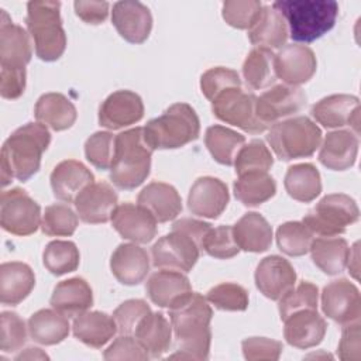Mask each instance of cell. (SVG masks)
<instances>
[{
  "label": "cell",
  "mask_w": 361,
  "mask_h": 361,
  "mask_svg": "<svg viewBox=\"0 0 361 361\" xmlns=\"http://www.w3.org/2000/svg\"><path fill=\"white\" fill-rule=\"evenodd\" d=\"M213 310L204 296L190 292L169 309V320L176 341V353L169 358L207 360L212 343Z\"/></svg>",
  "instance_id": "cell-1"
},
{
  "label": "cell",
  "mask_w": 361,
  "mask_h": 361,
  "mask_svg": "<svg viewBox=\"0 0 361 361\" xmlns=\"http://www.w3.org/2000/svg\"><path fill=\"white\" fill-rule=\"evenodd\" d=\"M51 142V134L41 123H27L18 127L4 141L0 155L1 186L6 188L13 178L25 182L41 166L42 154Z\"/></svg>",
  "instance_id": "cell-2"
},
{
  "label": "cell",
  "mask_w": 361,
  "mask_h": 361,
  "mask_svg": "<svg viewBox=\"0 0 361 361\" xmlns=\"http://www.w3.org/2000/svg\"><path fill=\"white\" fill-rule=\"evenodd\" d=\"M272 7L283 17L290 38L306 44L329 32L338 16L333 0H276Z\"/></svg>",
  "instance_id": "cell-3"
},
{
  "label": "cell",
  "mask_w": 361,
  "mask_h": 361,
  "mask_svg": "<svg viewBox=\"0 0 361 361\" xmlns=\"http://www.w3.org/2000/svg\"><path fill=\"white\" fill-rule=\"evenodd\" d=\"M152 149L147 144L142 127H134L116 135L110 180L120 189L131 190L149 175Z\"/></svg>",
  "instance_id": "cell-4"
},
{
  "label": "cell",
  "mask_w": 361,
  "mask_h": 361,
  "mask_svg": "<svg viewBox=\"0 0 361 361\" xmlns=\"http://www.w3.org/2000/svg\"><path fill=\"white\" fill-rule=\"evenodd\" d=\"M200 121L188 103H173L159 117L144 127V137L151 149H175L197 140Z\"/></svg>",
  "instance_id": "cell-5"
},
{
  "label": "cell",
  "mask_w": 361,
  "mask_h": 361,
  "mask_svg": "<svg viewBox=\"0 0 361 361\" xmlns=\"http://www.w3.org/2000/svg\"><path fill=\"white\" fill-rule=\"evenodd\" d=\"M25 24L34 42L35 55L41 61L52 62L63 55L66 34L62 27L59 1H28Z\"/></svg>",
  "instance_id": "cell-6"
},
{
  "label": "cell",
  "mask_w": 361,
  "mask_h": 361,
  "mask_svg": "<svg viewBox=\"0 0 361 361\" xmlns=\"http://www.w3.org/2000/svg\"><path fill=\"white\" fill-rule=\"evenodd\" d=\"M269 147L281 161L312 157L322 142V130L306 116L278 121L267 135Z\"/></svg>",
  "instance_id": "cell-7"
},
{
  "label": "cell",
  "mask_w": 361,
  "mask_h": 361,
  "mask_svg": "<svg viewBox=\"0 0 361 361\" xmlns=\"http://www.w3.org/2000/svg\"><path fill=\"white\" fill-rule=\"evenodd\" d=\"M360 210L353 197L344 193H330L303 217L302 223L320 237H336L343 234L347 226L355 223Z\"/></svg>",
  "instance_id": "cell-8"
},
{
  "label": "cell",
  "mask_w": 361,
  "mask_h": 361,
  "mask_svg": "<svg viewBox=\"0 0 361 361\" xmlns=\"http://www.w3.org/2000/svg\"><path fill=\"white\" fill-rule=\"evenodd\" d=\"M39 204L21 188L1 192L0 226L14 235H30L41 227Z\"/></svg>",
  "instance_id": "cell-9"
},
{
  "label": "cell",
  "mask_w": 361,
  "mask_h": 361,
  "mask_svg": "<svg viewBox=\"0 0 361 361\" xmlns=\"http://www.w3.org/2000/svg\"><path fill=\"white\" fill-rule=\"evenodd\" d=\"M255 99L252 93L244 92L241 87H228L212 100V111L216 118L227 124L251 134H259L267 127L257 118Z\"/></svg>",
  "instance_id": "cell-10"
},
{
  "label": "cell",
  "mask_w": 361,
  "mask_h": 361,
  "mask_svg": "<svg viewBox=\"0 0 361 361\" xmlns=\"http://www.w3.org/2000/svg\"><path fill=\"white\" fill-rule=\"evenodd\" d=\"M200 245L189 234L172 228L161 237L151 248L152 264L159 269H175L189 272L199 259Z\"/></svg>",
  "instance_id": "cell-11"
},
{
  "label": "cell",
  "mask_w": 361,
  "mask_h": 361,
  "mask_svg": "<svg viewBox=\"0 0 361 361\" xmlns=\"http://www.w3.org/2000/svg\"><path fill=\"white\" fill-rule=\"evenodd\" d=\"M306 93L290 85H275L255 99L257 118L267 127L299 113L306 106Z\"/></svg>",
  "instance_id": "cell-12"
},
{
  "label": "cell",
  "mask_w": 361,
  "mask_h": 361,
  "mask_svg": "<svg viewBox=\"0 0 361 361\" xmlns=\"http://www.w3.org/2000/svg\"><path fill=\"white\" fill-rule=\"evenodd\" d=\"M322 309L329 319L341 326L360 322L361 296L358 288L345 278L331 281L323 288Z\"/></svg>",
  "instance_id": "cell-13"
},
{
  "label": "cell",
  "mask_w": 361,
  "mask_h": 361,
  "mask_svg": "<svg viewBox=\"0 0 361 361\" xmlns=\"http://www.w3.org/2000/svg\"><path fill=\"white\" fill-rule=\"evenodd\" d=\"M313 118L326 128L353 127L354 133L360 131V100L353 94H330L312 106Z\"/></svg>",
  "instance_id": "cell-14"
},
{
  "label": "cell",
  "mask_w": 361,
  "mask_h": 361,
  "mask_svg": "<svg viewBox=\"0 0 361 361\" xmlns=\"http://www.w3.org/2000/svg\"><path fill=\"white\" fill-rule=\"evenodd\" d=\"M144 117L142 99L131 90H116L99 107V124L109 130H120L138 123Z\"/></svg>",
  "instance_id": "cell-15"
},
{
  "label": "cell",
  "mask_w": 361,
  "mask_h": 361,
  "mask_svg": "<svg viewBox=\"0 0 361 361\" xmlns=\"http://www.w3.org/2000/svg\"><path fill=\"white\" fill-rule=\"evenodd\" d=\"M230 200L227 185L214 176H202L195 180L188 195V207L192 214L217 219Z\"/></svg>",
  "instance_id": "cell-16"
},
{
  "label": "cell",
  "mask_w": 361,
  "mask_h": 361,
  "mask_svg": "<svg viewBox=\"0 0 361 361\" xmlns=\"http://www.w3.org/2000/svg\"><path fill=\"white\" fill-rule=\"evenodd\" d=\"M314 52L306 45L289 44L275 55V75L285 85L299 86L309 82L316 73Z\"/></svg>",
  "instance_id": "cell-17"
},
{
  "label": "cell",
  "mask_w": 361,
  "mask_h": 361,
  "mask_svg": "<svg viewBox=\"0 0 361 361\" xmlns=\"http://www.w3.org/2000/svg\"><path fill=\"white\" fill-rule=\"evenodd\" d=\"M157 220L152 214L130 202L117 204L111 214L113 228L126 240L138 244H147L157 235Z\"/></svg>",
  "instance_id": "cell-18"
},
{
  "label": "cell",
  "mask_w": 361,
  "mask_h": 361,
  "mask_svg": "<svg viewBox=\"0 0 361 361\" xmlns=\"http://www.w3.org/2000/svg\"><path fill=\"white\" fill-rule=\"evenodd\" d=\"M254 278L257 288L265 298L279 300L295 286L296 271L283 257L268 255L257 265Z\"/></svg>",
  "instance_id": "cell-19"
},
{
  "label": "cell",
  "mask_w": 361,
  "mask_h": 361,
  "mask_svg": "<svg viewBox=\"0 0 361 361\" xmlns=\"http://www.w3.org/2000/svg\"><path fill=\"white\" fill-rule=\"evenodd\" d=\"M32 48L30 34L11 21L1 10L0 18V65L1 69H25L31 61Z\"/></svg>",
  "instance_id": "cell-20"
},
{
  "label": "cell",
  "mask_w": 361,
  "mask_h": 361,
  "mask_svg": "<svg viewBox=\"0 0 361 361\" xmlns=\"http://www.w3.org/2000/svg\"><path fill=\"white\" fill-rule=\"evenodd\" d=\"M117 193L106 182H93L75 199V209L79 219L89 224H100L111 220L117 207Z\"/></svg>",
  "instance_id": "cell-21"
},
{
  "label": "cell",
  "mask_w": 361,
  "mask_h": 361,
  "mask_svg": "<svg viewBox=\"0 0 361 361\" xmlns=\"http://www.w3.org/2000/svg\"><path fill=\"white\" fill-rule=\"evenodd\" d=\"M111 23L120 37L131 44H142L151 32L152 16L140 1H117L113 6Z\"/></svg>",
  "instance_id": "cell-22"
},
{
  "label": "cell",
  "mask_w": 361,
  "mask_h": 361,
  "mask_svg": "<svg viewBox=\"0 0 361 361\" xmlns=\"http://www.w3.org/2000/svg\"><path fill=\"white\" fill-rule=\"evenodd\" d=\"M283 323V337L286 343L303 350L320 344L327 330L326 320L313 309L295 312L289 314Z\"/></svg>",
  "instance_id": "cell-23"
},
{
  "label": "cell",
  "mask_w": 361,
  "mask_h": 361,
  "mask_svg": "<svg viewBox=\"0 0 361 361\" xmlns=\"http://www.w3.org/2000/svg\"><path fill=\"white\" fill-rule=\"evenodd\" d=\"M110 269L120 283L128 286L138 285L149 272L148 254L135 243L120 244L111 254Z\"/></svg>",
  "instance_id": "cell-24"
},
{
  "label": "cell",
  "mask_w": 361,
  "mask_h": 361,
  "mask_svg": "<svg viewBox=\"0 0 361 361\" xmlns=\"http://www.w3.org/2000/svg\"><path fill=\"white\" fill-rule=\"evenodd\" d=\"M54 196L62 202H75L78 195L94 182L90 169L76 159L61 161L49 176Z\"/></svg>",
  "instance_id": "cell-25"
},
{
  "label": "cell",
  "mask_w": 361,
  "mask_h": 361,
  "mask_svg": "<svg viewBox=\"0 0 361 361\" xmlns=\"http://www.w3.org/2000/svg\"><path fill=\"white\" fill-rule=\"evenodd\" d=\"M145 290L154 305L171 309L192 292V286L183 272L161 269L149 276Z\"/></svg>",
  "instance_id": "cell-26"
},
{
  "label": "cell",
  "mask_w": 361,
  "mask_h": 361,
  "mask_svg": "<svg viewBox=\"0 0 361 361\" xmlns=\"http://www.w3.org/2000/svg\"><path fill=\"white\" fill-rule=\"evenodd\" d=\"M357 154V134L350 130H336L324 137L319 151V161L331 171H345L355 164Z\"/></svg>",
  "instance_id": "cell-27"
},
{
  "label": "cell",
  "mask_w": 361,
  "mask_h": 361,
  "mask_svg": "<svg viewBox=\"0 0 361 361\" xmlns=\"http://www.w3.org/2000/svg\"><path fill=\"white\" fill-rule=\"evenodd\" d=\"M137 203L148 210L158 223L173 220L182 212V199L178 190L165 182L148 183L137 197Z\"/></svg>",
  "instance_id": "cell-28"
},
{
  "label": "cell",
  "mask_w": 361,
  "mask_h": 361,
  "mask_svg": "<svg viewBox=\"0 0 361 361\" xmlns=\"http://www.w3.org/2000/svg\"><path fill=\"white\" fill-rule=\"evenodd\" d=\"M49 303L63 316L76 317L90 309L93 305V292L83 278H69L56 283Z\"/></svg>",
  "instance_id": "cell-29"
},
{
  "label": "cell",
  "mask_w": 361,
  "mask_h": 361,
  "mask_svg": "<svg viewBox=\"0 0 361 361\" xmlns=\"http://www.w3.org/2000/svg\"><path fill=\"white\" fill-rule=\"evenodd\" d=\"M35 275L30 265L20 261L3 262L0 267V302L17 306L34 289Z\"/></svg>",
  "instance_id": "cell-30"
},
{
  "label": "cell",
  "mask_w": 361,
  "mask_h": 361,
  "mask_svg": "<svg viewBox=\"0 0 361 361\" xmlns=\"http://www.w3.org/2000/svg\"><path fill=\"white\" fill-rule=\"evenodd\" d=\"M34 114L38 123L54 131H63L71 128L78 117L75 104L62 93L49 92L35 103Z\"/></svg>",
  "instance_id": "cell-31"
},
{
  "label": "cell",
  "mask_w": 361,
  "mask_h": 361,
  "mask_svg": "<svg viewBox=\"0 0 361 361\" xmlns=\"http://www.w3.org/2000/svg\"><path fill=\"white\" fill-rule=\"evenodd\" d=\"M288 34V25L283 17L272 6H262L248 28L250 42L268 49L285 45Z\"/></svg>",
  "instance_id": "cell-32"
},
{
  "label": "cell",
  "mask_w": 361,
  "mask_h": 361,
  "mask_svg": "<svg viewBox=\"0 0 361 361\" xmlns=\"http://www.w3.org/2000/svg\"><path fill=\"white\" fill-rule=\"evenodd\" d=\"M73 336L92 348H102L117 333V324L111 316L103 312H85L75 317Z\"/></svg>",
  "instance_id": "cell-33"
},
{
  "label": "cell",
  "mask_w": 361,
  "mask_h": 361,
  "mask_svg": "<svg viewBox=\"0 0 361 361\" xmlns=\"http://www.w3.org/2000/svg\"><path fill=\"white\" fill-rule=\"evenodd\" d=\"M233 234L238 248L247 252H264L272 243V227L257 212L245 213L233 226Z\"/></svg>",
  "instance_id": "cell-34"
},
{
  "label": "cell",
  "mask_w": 361,
  "mask_h": 361,
  "mask_svg": "<svg viewBox=\"0 0 361 361\" xmlns=\"http://www.w3.org/2000/svg\"><path fill=\"white\" fill-rule=\"evenodd\" d=\"M134 337L152 358L162 357L172 341V324L159 312H149L135 327Z\"/></svg>",
  "instance_id": "cell-35"
},
{
  "label": "cell",
  "mask_w": 361,
  "mask_h": 361,
  "mask_svg": "<svg viewBox=\"0 0 361 361\" xmlns=\"http://www.w3.org/2000/svg\"><path fill=\"white\" fill-rule=\"evenodd\" d=\"M30 337L42 345H54L63 341L71 330L68 317L52 309H41L28 319Z\"/></svg>",
  "instance_id": "cell-36"
},
{
  "label": "cell",
  "mask_w": 361,
  "mask_h": 361,
  "mask_svg": "<svg viewBox=\"0 0 361 361\" xmlns=\"http://www.w3.org/2000/svg\"><path fill=\"white\" fill-rule=\"evenodd\" d=\"M309 252L320 271L326 275H338L347 267L350 247L341 237H319L312 241Z\"/></svg>",
  "instance_id": "cell-37"
},
{
  "label": "cell",
  "mask_w": 361,
  "mask_h": 361,
  "mask_svg": "<svg viewBox=\"0 0 361 361\" xmlns=\"http://www.w3.org/2000/svg\"><path fill=\"white\" fill-rule=\"evenodd\" d=\"M233 188L235 199L248 207L259 206L276 193L275 179L265 171H252L238 175Z\"/></svg>",
  "instance_id": "cell-38"
},
{
  "label": "cell",
  "mask_w": 361,
  "mask_h": 361,
  "mask_svg": "<svg viewBox=\"0 0 361 361\" xmlns=\"http://www.w3.org/2000/svg\"><path fill=\"white\" fill-rule=\"evenodd\" d=\"M288 195L302 203L314 200L322 192V179L313 164H296L288 168L283 179Z\"/></svg>",
  "instance_id": "cell-39"
},
{
  "label": "cell",
  "mask_w": 361,
  "mask_h": 361,
  "mask_svg": "<svg viewBox=\"0 0 361 361\" xmlns=\"http://www.w3.org/2000/svg\"><path fill=\"white\" fill-rule=\"evenodd\" d=\"M245 137L224 126H210L204 134V144L213 159L221 165H233L240 148L244 145Z\"/></svg>",
  "instance_id": "cell-40"
},
{
  "label": "cell",
  "mask_w": 361,
  "mask_h": 361,
  "mask_svg": "<svg viewBox=\"0 0 361 361\" xmlns=\"http://www.w3.org/2000/svg\"><path fill=\"white\" fill-rule=\"evenodd\" d=\"M243 76L251 89H265L276 80L275 54L262 47H255L243 63Z\"/></svg>",
  "instance_id": "cell-41"
},
{
  "label": "cell",
  "mask_w": 361,
  "mask_h": 361,
  "mask_svg": "<svg viewBox=\"0 0 361 361\" xmlns=\"http://www.w3.org/2000/svg\"><path fill=\"white\" fill-rule=\"evenodd\" d=\"M42 262L52 275L61 276L78 269L80 254L75 243L54 240L47 244L42 252Z\"/></svg>",
  "instance_id": "cell-42"
},
{
  "label": "cell",
  "mask_w": 361,
  "mask_h": 361,
  "mask_svg": "<svg viewBox=\"0 0 361 361\" xmlns=\"http://www.w3.org/2000/svg\"><path fill=\"white\" fill-rule=\"evenodd\" d=\"M313 233L302 221H286L276 230L278 248L289 257H302L309 252Z\"/></svg>",
  "instance_id": "cell-43"
},
{
  "label": "cell",
  "mask_w": 361,
  "mask_h": 361,
  "mask_svg": "<svg viewBox=\"0 0 361 361\" xmlns=\"http://www.w3.org/2000/svg\"><path fill=\"white\" fill-rule=\"evenodd\" d=\"M78 228V213L65 203H54L45 207L41 230L51 237H69Z\"/></svg>",
  "instance_id": "cell-44"
},
{
  "label": "cell",
  "mask_w": 361,
  "mask_h": 361,
  "mask_svg": "<svg viewBox=\"0 0 361 361\" xmlns=\"http://www.w3.org/2000/svg\"><path fill=\"white\" fill-rule=\"evenodd\" d=\"M233 165L237 175L252 171L268 172L274 165V157L262 140H252L240 148Z\"/></svg>",
  "instance_id": "cell-45"
},
{
  "label": "cell",
  "mask_w": 361,
  "mask_h": 361,
  "mask_svg": "<svg viewBox=\"0 0 361 361\" xmlns=\"http://www.w3.org/2000/svg\"><path fill=\"white\" fill-rule=\"evenodd\" d=\"M206 299L214 307L227 312H244L250 302L247 289L234 282H223L213 286Z\"/></svg>",
  "instance_id": "cell-46"
},
{
  "label": "cell",
  "mask_w": 361,
  "mask_h": 361,
  "mask_svg": "<svg viewBox=\"0 0 361 361\" xmlns=\"http://www.w3.org/2000/svg\"><path fill=\"white\" fill-rule=\"evenodd\" d=\"M317 300H319V289L314 283L303 281L296 288L293 286L289 292H286L278 305L281 320H285L289 314L303 310V309H313L317 310Z\"/></svg>",
  "instance_id": "cell-47"
},
{
  "label": "cell",
  "mask_w": 361,
  "mask_h": 361,
  "mask_svg": "<svg viewBox=\"0 0 361 361\" xmlns=\"http://www.w3.org/2000/svg\"><path fill=\"white\" fill-rule=\"evenodd\" d=\"M200 250L207 255L219 259H228L240 252L231 226H219L214 228L212 227L203 237Z\"/></svg>",
  "instance_id": "cell-48"
},
{
  "label": "cell",
  "mask_w": 361,
  "mask_h": 361,
  "mask_svg": "<svg viewBox=\"0 0 361 361\" xmlns=\"http://www.w3.org/2000/svg\"><path fill=\"white\" fill-rule=\"evenodd\" d=\"M116 135L109 131H97L85 142L86 159L97 169H110L114 157Z\"/></svg>",
  "instance_id": "cell-49"
},
{
  "label": "cell",
  "mask_w": 361,
  "mask_h": 361,
  "mask_svg": "<svg viewBox=\"0 0 361 361\" xmlns=\"http://www.w3.org/2000/svg\"><path fill=\"white\" fill-rule=\"evenodd\" d=\"M0 326V350L3 353L18 351L27 341L28 326L16 312H1Z\"/></svg>",
  "instance_id": "cell-50"
},
{
  "label": "cell",
  "mask_w": 361,
  "mask_h": 361,
  "mask_svg": "<svg viewBox=\"0 0 361 361\" xmlns=\"http://www.w3.org/2000/svg\"><path fill=\"white\" fill-rule=\"evenodd\" d=\"M228 87H241V79L237 71L216 66L207 69L200 78V90L207 100H213L220 92Z\"/></svg>",
  "instance_id": "cell-51"
},
{
  "label": "cell",
  "mask_w": 361,
  "mask_h": 361,
  "mask_svg": "<svg viewBox=\"0 0 361 361\" xmlns=\"http://www.w3.org/2000/svg\"><path fill=\"white\" fill-rule=\"evenodd\" d=\"M262 4L258 0H227L223 3L224 21L238 30H248L257 18Z\"/></svg>",
  "instance_id": "cell-52"
},
{
  "label": "cell",
  "mask_w": 361,
  "mask_h": 361,
  "mask_svg": "<svg viewBox=\"0 0 361 361\" xmlns=\"http://www.w3.org/2000/svg\"><path fill=\"white\" fill-rule=\"evenodd\" d=\"M151 312L149 305L142 299H128L113 313L120 334H134L138 323Z\"/></svg>",
  "instance_id": "cell-53"
},
{
  "label": "cell",
  "mask_w": 361,
  "mask_h": 361,
  "mask_svg": "<svg viewBox=\"0 0 361 361\" xmlns=\"http://www.w3.org/2000/svg\"><path fill=\"white\" fill-rule=\"evenodd\" d=\"M244 358L248 361H276L283 350L281 341L267 337H248L241 343Z\"/></svg>",
  "instance_id": "cell-54"
},
{
  "label": "cell",
  "mask_w": 361,
  "mask_h": 361,
  "mask_svg": "<svg viewBox=\"0 0 361 361\" xmlns=\"http://www.w3.org/2000/svg\"><path fill=\"white\" fill-rule=\"evenodd\" d=\"M104 360L113 361V360H140L145 361L148 360L147 351L142 348V345L138 343L135 337H131V334H120L109 347L104 350L103 354Z\"/></svg>",
  "instance_id": "cell-55"
},
{
  "label": "cell",
  "mask_w": 361,
  "mask_h": 361,
  "mask_svg": "<svg viewBox=\"0 0 361 361\" xmlns=\"http://www.w3.org/2000/svg\"><path fill=\"white\" fill-rule=\"evenodd\" d=\"M361 331L360 322L343 326L341 338L338 343V357L343 361L361 360Z\"/></svg>",
  "instance_id": "cell-56"
},
{
  "label": "cell",
  "mask_w": 361,
  "mask_h": 361,
  "mask_svg": "<svg viewBox=\"0 0 361 361\" xmlns=\"http://www.w3.org/2000/svg\"><path fill=\"white\" fill-rule=\"evenodd\" d=\"M25 69H1L0 71V94L3 99H18L25 90Z\"/></svg>",
  "instance_id": "cell-57"
},
{
  "label": "cell",
  "mask_w": 361,
  "mask_h": 361,
  "mask_svg": "<svg viewBox=\"0 0 361 361\" xmlns=\"http://www.w3.org/2000/svg\"><path fill=\"white\" fill-rule=\"evenodd\" d=\"M76 16L86 24H102L109 16L110 4L107 1H85L78 0L73 3Z\"/></svg>",
  "instance_id": "cell-58"
},
{
  "label": "cell",
  "mask_w": 361,
  "mask_h": 361,
  "mask_svg": "<svg viewBox=\"0 0 361 361\" xmlns=\"http://www.w3.org/2000/svg\"><path fill=\"white\" fill-rule=\"evenodd\" d=\"M172 228L185 231L192 238H195L199 243V245H200L203 237L212 228V224H209L206 221H202V220H196V219H190V217H183L180 220H176L173 223Z\"/></svg>",
  "instance_id": "cell-59"
},
{
  "label": "cell",
  "mask_w": 361,
  "mask_h": 361,
  "mask_svg": "<svg viewBox=\"0 0 361 361\" xmlns=\"http://www.w3.org/2000/svg\"><path fill=\"white\" fill-rule=\"evenodd\" d=\"M47 358H48V355L41 348L30 347V348H25L23 353H20L16 357V361H20V360H47Z\"/></svg>",
  "instance_id": "cell-60"
},
{
  "label": "cell",
  "mask_w": 361,
  "mask_h": 361,
  "mask_svg": "<svg viewBox=\"0 0 361 361\" xmlns=\"http://www.w3.org/2000/svg\"><path fill=\"white\" fill-rule=\"evenodd\" d=\"M358 243H355L353 245V248L350 250V255H348V261H347V267L351 272V275L358 279Z\"/></svg>",
  "instance_id": "cell-61"
}]
</instances>
